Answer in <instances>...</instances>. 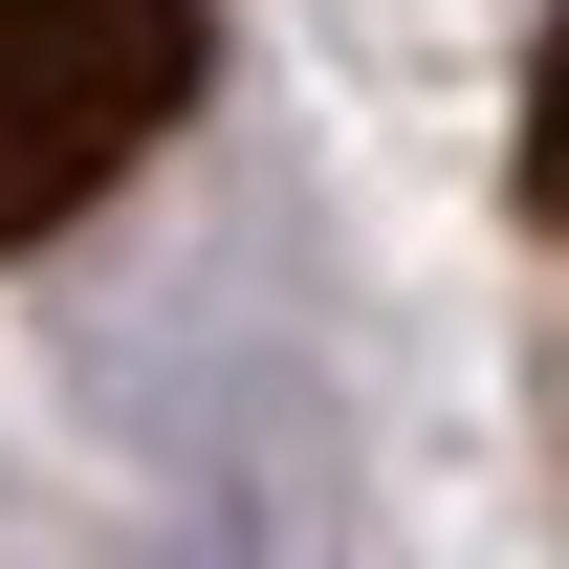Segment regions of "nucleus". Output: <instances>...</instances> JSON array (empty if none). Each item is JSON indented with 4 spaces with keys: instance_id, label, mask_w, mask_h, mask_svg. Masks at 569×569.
<instances>
[{
    "instance_id": "obj_1",
    "label": "nucleus",
    "mask_w": 569,
    "mask_h": 569,
    "mask_svg": "<svg viewBox=\"0 0 569 569\" xmlns=\"http://www.w3.org/2000/svg\"><path fill=\"white\" fill-rule=\"evenodd\" d=\"M219 88V0H0V263Z\"/></svg>"
},
{
    "instance_id": "obj_2",
    "label": "nucleus",
    "mask_w": 569,
    "mask_h": 569,
    "mask_svg": "<svg viewBox=\"0 0 569 569\" xmlns=\"http://www.w3.org/2000/svg\"><path fill=\"white\" fill-rule=\"evenodd\" d=\"M526 219L569 241V0H548V67H526Z\"/></svg>"
}]
</instances>
